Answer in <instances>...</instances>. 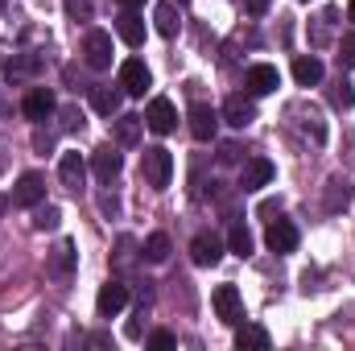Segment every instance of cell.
<instances>
[{
	"label": "cell",
	"instance_id": "obj_13",
	"mask_svg": "<svg viewBox=\"0 0 355 351\" xmlns=\"http://www.w3.org/2000/svg\"><path fill=\"white\" fill-rule=\"evenodd\" d=\"M272 174H277V166L268 157H252L244 166V174H240V190H265L268 182H272Z\"/></svg>",
	"mask_w": 355,
	"mask_h": 351
},
{
	"label": "cell",
	"instance_id": "obj_35",
	"mask_svg": "<svg viewBox=\"0 0 355 351\" xmlns=\"http://www.w3.org/2000/svg\"><path fill=\"white\" fill-rule=\"evenodd\" d=\"M219 157H223V162H236V157H240V149H236V145H223V153H219Z\"/></svg>",
	"mask_w": 355,
	"mask_h": 351
},
{
	"label": "cell",
	"instance_id": "obj_38",
	"mask_svg": "<svg viewBox=\"0 0 355 351\" xmlns=\"http://www.w3.org/2000/svg\"><path fill=\"white\" fill-rule=\"evenodd\" d=\"M4 211H8V198H4V194H0V215H4Z\"/></svg>",
	"mask_w": 355,
	"mask_h": 351
},
{
	"label": "cell",
	"instance_id": "obj_39",
	"mask_svg": "<svg viewBox=\"0 0 355 351\" xmlns=\"http://www.w3.org/2000/svg\"><path fill=\"white\" fill-rule=\"evenodd\" d=\"M182 4H186V0H182Z\"/></svg>",
	"mask_w": 355,
	"mask_h": 351
},
{
	"label": "cell",
	"instance_id": "obj_36",
	"mask_svg": "<svg viewBox=\"0 0 355 351\" xmlns=\"http://www.w3.org/2000/svg\"><path fill=\"white\" fill-rule=\"evenodd\" d=\"M120 4H124V8H141L145 0H120Z\"/></svg>",
	"mask_w": 355,
	"mask_h": 351
},
{
	"label": "cell",
	"instance_id": "obj_7",
	"mask_svg": "<svg viewBox=\"0 0 355 351\" xmlns=\"http://www.w3.org/2000/svg\"><path fill=\"white\" fill-rule=\"evenodd\" d=\"M54 108H58V99H54V91L50 87H29L25 91V99H21V112H25L33 124H42L46 116H54Z\"/></svg>",
	"mask_w": 355,
	"mask_h": 351
},
{
	"label": "cell",
	"instance_id": "obj_30",
	"mask_svg": "<svg viewBox=\"0 0 355 351\" xmlns=\"http://www.w3.org/2000/svg\"><path fill=\"white\" fill-rule=\"evenodd\" d=\"M67 17H71V21H87L91 17V0H67Z\"/></svg>",
	"mask_w": 355,
	"mask_h": 351
},
{
	"label": "cell",
	"instance_id": "obj_34",
	"mask_svg": "<svg viewBox=\"0 0 355 351\" xmlns=\"http://www.w3.org/2000/svg\"><path fill=\"white\" fill-rule=\"evenodd\" d=\"M33 145H37V149H50V145H54V137H50V132H42V128H37V132H33Z\"/></svg>",
	"mask_w": 355,
	"mask_h": 351
},
{
	"label": "cell",
	"instance_id": "obj_20",
	"mask_svg": "<svg viewBox=\"0 0 355 351\" xmlns=\"http://www.w3.org/2000/svg\"><path fill=\"white\" fill-rule=\"evenodd\" d=\"M236 348L240 351H265L268 348V331L257 327V323H244V327L236 331Z\"/></svg>",
	"mask_w": 355,
	"mask_h": 351
},
{
	"label": "cell",
	"instance_id": "obj_23",
	"mask_svg": "<svg viewBox=\"0 0 355 351\" xmlns=\"http://www.w3.org/2000/svg\"><path fill=\"white\" fill-rule=\"evenodd\" d=\"M141 252H145V261L149 264H166L170 261V236H166V232H153V236L145 240Z\"/></svg>",
	"mask_w": 355,
	"mask_h": 351
},
{
	"label": "cell",
	"instance_id": "obj_8",
	"mask_svg": "<svg viewBox=\"0 0 355 351\" xmlns=\"http://www.w3.org/2000/svg\"><path fill=\"white\" fill-rule=\"evenodd\" d=\"M190 261L202 264V268L219 264V261H223V240H219V236H211V232H198V236L190 240Z\"/></svg>",
	"mask_w": 355,
	"mask_h": 351
},
{
	"label": "cell",
	"instance_id": "obj_9",
	"mask_svg": "<svg viewBox=\"0 0 355 351\" xmlns=\"http://www.w3.org/2000/svg\"><path fill=\"white\" fill-rule=\"evenodd\" d=\"M12 203H17V207H37V203H46V178L42 174H21L17 186H12Z\"/></svg>",
	"mask_w": 355,
	"mask_h": 351
},
{
	"label": "cell",
	"instance_id": "obj_32",
	"mask_svg": "<svg viewBox=\"0 0 355 351\" xmlns=\"http://www.w3.org/2000/svg\"><path fill=\"white\" fill-rule=\"evenodd\" d=\"M268 4H272V0H244V8H248L252 17H265V12H268Z\"/></svg>",
	"mask_w": 355,
	"mask_h": 351
},
{
	"label": "cell",
	"instance_id": "obj_18",
	"mask_svg": "<svg viewBox=\"0 0 355 351\" xmlns=\"http://www.w3.org/2000/svg\"><path fill=\"white\" fill-rule=\"evenodd\" d=\"M116 33H120V42H124V46H132V50H141V46H145V21H141L132 8L116 21Z\"/></svg>",
	"mask_w": 355,
	"mask_h": 351
},
{
	"label": "cell",
	"instance_id": "obj_21",
	"mask_svg": "<svg viewBox=\"0 0 355 351\" xmlns=\"http://www.w3.org/2000/svg\"><path fill=\"white\" fill-rule=\"evenodd\" d=\"M153 25H157V33H162V37H178L182 21H178V8L170 4V0H162V4L153 8Z\"/></svg>",
	"mask_w": 355,
	"mask_h": 351
},
{
	"label": "cell",
	"instance_id": "obj_2",
	"mask_svg": "<svg viewBox=\"0 0 355 351\" xmlns=\"http://www.w3.org/2000/svg\"><path fill=\"white\" fill-rule=\"evenodd\" d=\"M211 306H215V314H219L227 327H240V323H244V298H240L236 285H215Z\"/></svg>",
	"mask_w": 355,
	"mask_h": 351
},
{
	"label": "cell",
	"instance_id": "obj_12",
	"mask_svg": "<svg viewBox=\"0 0 355 351\" xmlns=\"http://www.w3.org/2000/svg\"><path fill=\"white\" fill-rule=\"evenodd\" d=\"M265 244L272 248V252H281V257L293 252V248H297V228H293L289 219H272L268 232H265Z\"/></svg>",
	"mask_w": 355,
	"mask_h": 351
},
{
	"label": "cell",
	"instance_id": "obj_4",
	"mask_svg": "<svg viewBox=\"0 0 355 351\" xmlns=\"http://www.w3.org/2000/svg\"><path fill=\"white\" fill-rule=\"evenodd\" d=\"M149 87H153L149 67H145L141 58H124V62H120V91H124V95H145Z\"/></svg>",
	"mask_w": 355,
	"mask_h": 351
},
{
	"label": "cell",
	"instance_id": "obj_33",
	"mask_svg": "<svg viewBox=\"0 0 355 351\" xmlns=\"http://www.w3.org/2000/svg\"><path fill=\"white\" fill-rule=\"evenodd\" d=\"M62 116H67V128H79V124H83V116H79V108H67Z\"/></svg>",
	"mask_w": 355,
	"mask_h": 351
},
{
	"label": "cell",
	"instance_id": "obj_3",
	"mask_svg": "<svg viewBox=\"0 0 355 351\" xmlns=\"http://www.w3.org/2000/svg\"><path fill=\"white\" fill-rule=\"evenodd\" d=\"M145 128L157 132V137H170V132L178 128V108L166 99V95H157V99L149 103V112H145Z\"/></svg>",
	"mask_w": 355,
	"mask_h": 351
},
{
	"label": "cell",
	"instance_id": "obj_26",
	"mask_svg": "<svg viewBox=\"0 0 355 351\" xmlns=\"http://www.w3.org/2000/svg\"><path fill=\"white\" fill-rule=\"evenodd\" d=\"M37 67H42V62H37L33 54H21L17 62H8V71H4V75H8V83H17V79H25V75H33Z\"/></svg>",
	"mask_w": 355,
	"mask_h": 351
},
{
	"label": "cell",
	"instance_id": "obj_16",
	"mask_svg": "<svg viewBox=\"0 0 355 351\" xmlns=\"http://www.w3.org/2000/svg\"><path fill=\"white\" fill-rule=\"evenodd\" d=\"M58 178H62V186L67 190H83V178H87V162L79 157V153H62V162H58Z\"/></svg>",
	"mask_w": 355,
	"mask_h": 351
},
{
	"label": "cell",
	"instance_id": "obj_5",
	"mask_svg": "<svg viewBox=\"0 0 355 351\" xmlns=\"http://www.w3.org/2000/svg\"><path fill=\"white\" fill-rule=\"evenodd\" d=\"M124 306H128V285H120V281L99 285V293H95V314L99 318H116Z\"/></svg>",
	"mask_w": 355,
	"mask_h": 351
},
{
	"label": "cell",
	"instance_id": "obj_14",
	"mask_svg": "<svg viewBox=\"0 0 355 351\" xmlns=\"http://www.w3.org/2000/svg\"><path fill=\"white\" fill-rule=\"evenodd\" d=\"M223 120H227L232 128H248V124L257 120V103H252L248 95H232V99L223 103Z\"/></svg>",
	"mask_w": 355,
	"mask_h": 351
},
{
	"label": "cell",
	"instance_id": "obj_28",
	"mask_svg": "<svg viewBox=\"0 0 355 351\" xmlns=\"http://www.w3.org/2000/svg\"><path fill=\"white\" fill-rule=\"evenodd\" d=\"M331 103H335V108H343V112L355 108V87L347 83V79H339V83L331 87Z\"/></svg>",
	"mask_w": 355,
	"mask_h": 351
},
{
	"label": "cell",
	"instance_id": "obj_31",
	"mask_svg": "<svg viewBox=\"0 0 355 351\" xmlns=\"http://www.w3.org/2000/svg\"><path fill=\"white\" fill-rule=\"evenodd\" d=\"M174 343H178V339L170 335V331H153V335H149V348H153V351H170Z\"/></svg>",
	"mask_w": 355,
	"mask_h": 351
},
{
	"label": "cell",
	"instance_id": "obj_1",
	"mask_svg": "<svg viewBox=\"0 0 355 351\" xmlns=\"http://www.w3.org/2000/svg\"><path fill=\"white\" fill-rule=\"evenodd\" d=\"M141 178H145L153 190H166L170 178H174V153L162 149V145H149V149L141 153Z\"/></svg>",
	"mask_w": 355,
	"mask_h": 351
},
{
	"label": "cell",
	"instance_id": "obj_22",
	"mask_svg": "<svg viewBox=\"0 0 355 351\" xmlns=\"http://www.w3.org/2000/svg\"><path fill=\"white\" fill-rule=\"evenodd\" d=\"M91 108L99 112V116H112V112H120V91L116 87H91Z\"/></svg>",
	"mask_w": 355,
	"mask_h": 351
},
{
	"label": "cell",
	"instance_id": "obj_25",
	"mask_svg": "<svg viewBox=\"0 0 355 351\" xmlns=\"http://www.w3.org/2000/svg\"><path fill=\"white\" fill-rule=\"evenodd\" d=\"M227 248H232L236 257H252V232H248L244 223H236V228L227 232Z\"/></svg>",
	"mask_w": 355,
	"mask_h": 351
},
{
	"label": "cell",
	"instance_id": "obj_37",
	"mask_svg": "<svg viewBox=\"0 0 355 351\" xmlns=\"http://www.w3.org/2000/svg\"><path fill=\"white\" fill-rule=\"evenodd\" d=\"M347 17L355 21V0H347Z\"/></svg>",
	"mask_w": 355,
	"mask_h": 351
},
{
	"label": "cell",
	"instance_id": "obj_24",
	"mask_svg": "<svg viewBox=\"0 0 355 351\" xmlns=\"http://www.w3.org/2000/svg\"><path fill=\"white\" fill-rule=\"evenodd\" d=\"M141 128H145V116H120L116 120V141L120 145H137L141 141Z\"/></svg>",
	"mask_w": 355,
	"mask_h": 351
},
{
	"label": "cell",
	"instance_id": "obj_6",
	"mask_svg": "<svg viewBox=\"0 0 355 351\" xmlns=\"http://www.w3.org/2000/svg\"><path fill=\"white\" fill-rule=\"evenodd\" d=\"M83 54H87L91 71H107V67H112V33L91 29L87 37H83Z\"/></svg>",
	"mask_w": 355,
	"mask_h": 351
},
{
	"label": "cell",
	"instance_id": "obj_19",
	"mask_svg": "<svg viewBox=\"0 0 355 351\" xmlns=\"http://www.w3.org/2000/svg\"><path fill=\"white\" fill-rule=\"evenodd\" d=\"M75 261H79L75 244H71V240H62V244L54 248V257H50V277H58V281H71V273H75Z\"/></svg>",
	"mask_w": 355,
	"mask_h": 351
},
{
	"label": "cell",
	"instance_id": "obj_11",
	"mask_svg": "<svg viewBox=\"0 0 355 351\" xmlns=\"http://www.w3.org/2000/svg\"><path fill=\"white\" fill-rule=\"evenodd\" d=\"M215 128H219V116L211 103H194L190 108V137L194 141H215Z\"/></svg>",
	"mask_w": 355,
	"mask_h": 351
},
{
	"label": "cell",
	"instance_id": "obj_17",
	"mask_svg": "<svg viewBox=\"0 0 355 351\" xmlns=\"http://www.w3.org/2000/svg\"><path fill=\"white\" fill-rule=\"evenodd\" d=\"M322 75H327V67H322L314 54H297V58H293V79H297V87H314V83H322Z\"/></svg>",
	"mask_w": 355,
	"mask_h": 351
},
{
	"label": "cell",
	"instance_id": "obj_29",
	"mask_svg": "<svg viewBox=\"0 0 355 351\" xmlns=\"http://www.w3.org/2000/svg\"><path fill=\"white\" fill-rule=\"evenodd\" d=\"M339 67H355V33L339 42Z\"/></svg>",
	"mask_w": 355,
	"mask_h": 351
},
{
	"label": "cell",
	"instance_id": "obj_27",
	"mask_svg": "<svg viewBox=\"0 0 355 351\" xmlns=\"http://www.w3.org/2000/svg\"><path fill=\"white\" fill-rule=\"evenodd\" d=\"M58 219H62L58 207H42V203H37V211H33V228H37V232H54Z\"/></svg>",
	"mask_w": 355,
	"mask_h": 351
},
{
	"label": "cell",
	"instance_id": "obj_15",
	"mask_svg": "<svg viewBox=\"0 0 355 351\" xmlns=\"http://www.w3.org/2000/svg\"><path fill=\"white\" fill-rule=\"evenodd\" d=\"M91 170H95L99 182H112V178L124 170V162H120V153H116L112 145H99V149L91 153Z\"/></svg>",
	"mask_w": 355,
	"mask_h": 351
},
{
	"label": "cell",
	"instance_id": "obj_10",
	"mask_svg": "<svg viewBox=\"0 0 355 351\" xmlns=\"http://www.w3.org/2000/svg\"><path fill=\"white\" fill-rule=\"evenodd\" d=\"M244 83H248V95H272V91L281 87V71L268 67V62H257V67H248Z\"/></svg>",
	"mask_w": 355,
	"mask_h": 351
}]
</instances>
